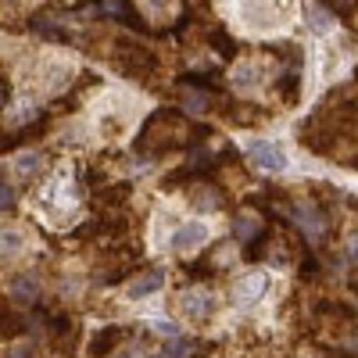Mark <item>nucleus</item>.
Here are the masks:
<instances>
[{
	"instance_id": "nucleus-1",
	"label": "nucleus",
	"mask_w": 358,
	"mask_h": 358,
	"mask_svg": "<svg viewBox=\"0 0 358 358\" xmlns=\"http://www.w3.org/2000/svg\"><path fill=\"white\" fill-rule=\"evenodd\" d=\"M190 133H194L190 122L179 111H158V115H151V122L143 126L136 147L143 155H169L172 147L190 143Z\"/></svg>"
},
{
	"instance_id": "nucleus-20",
	"label": "nucleus",
	"mask_w": 358,
	"mask_h": 358,
	"mask_svg": "<svg viewBox=\"0 0 358 358\" xmlns=\"http://www.w3.org/2000/svg\"><path fill=\"white\" fill-rule=\"evenodd\" d=\"M155 358H172V355H165V351H162V355H155Z\"/></svg>"
},
{
	"instance_id": "nucleus-5",
	"label": "nucleus",
	"mask_w": 358,
	"mask_h": 358,
	"mask_svg": "<svg viewBox=\"0 0 358 358\" xmlns=\"http://www.w3.org/2000/svg\"><path fill=\"white\" fill-rule=\"evenodd\" d=\"M265 287H268L265 273H251V276H244V280H236V287H233V301H236V305H255L258 297L265 294Z\"/></svg>"
},
{
	"instance_id": "nucleus-17",
	"label": "nucleus",
	"mask_w": 358,
	"mask_h": 358,
	"mask_svg": "<svg viewBox=\"0 0 358 358\" xmlns=\"http://www.w3.org/2000/svg\"><path fill=\"white\" fill-rule=\"evenodd\" d=\"M11 187H4V183H0V212H4V208H11Z\"/></svg>"
},
{
	"instance_id": "nucleus-2",
	"label": "nucleus",
	"mask_w": 358,
	"mask_h": 358,
	"mask_svg": "<svg viewBox=\"0 0 358 358\" xmlns=\"http://www.w3.org/2000/svg\"><path fill=\"white\" fill-rule=\"evenodd\" d=\"M248 158H251V165H258L265 172H283L287 169V155L280 151L276 143H265V140H251L248 143Z\"/></svg>"
},
{
	"instance_id": "nucleus-14",
	"label": "nucleus",
	"mask_w": 358,
	"mask_h": 358,
	"mask_svg": "<svg viewBox=\"0 0 358 358\" xmlns=\"http://www.w3.org/2000/svg\"><path fill=\"white\" fill-rule=\"evenodd\" d=\"M118 341V330H104V334H97V341H94V355H104V351H111V344Z\"/></svg>"
},
{
	"instance_id": "nucleus-11",
	"label": "nucleus",
	"mask_w": 358,
	"mask_h": 358,
	"mask_svg": "<svg viewBox=\"0 0 358 358\" xmlns=\"http://www.w3.org/2000/svg\"><path fill=\"white\" fill-rule=\"evenodd\" d=\"M22 244H25L22 229H15V226H0V258L18 255V251H22Z\"/></svg>"
},
{
	"instance_id": "nucleus-4",
	"label": "nucleus",
	"mask_w": 358,
	"mask_h": 358,
	"mask_svg": "<svg viewBox=\"0 0 358 358\" xmlns=\"http://www.w3.org/2000/svg\"><path fill=\"white\" fill-rule=\"evenodd\" d=\"M179 312H183L187 319H204L208 312H212V294H208L204 287H190L179 294Z\"/></svg>"
},
{
	"instance_id": "nucleus-10",
	"label": "nucleus",
	"mask_w": 358,
	"mask_h": 358,
	"mask_svg": "<svg viewBox=\"0 0 358 358\" xmlns=\"http://www.w3.org/2000/svg\"><path fill=\"white\" fill-rule=\"evenodd\" d=\"M162 273L158 268H151V273H143V276H136L133 283H129V297H147V294H155L158 287H162Z\"/></svg>"
},
{
	"instance_id": "nucleus-19",
	"label": "nucleus",
	"mask_w": 358,
	"mask_h": 358,
	"mask_svg": "<svg viewBox=\"0 0 358 358\" xmlns=\"http://www.w3.org/2000/svg\"><path fill=\"white\" fill-rule=\"evenodd\" d=\"M115 358H140L136 351H122V355H115Z\"/></svg>"
},
{
	"instance_id": "nucleus-6",
	"label": "nucleus",
	"mask_w": 358,
	"mask_h": 358,
	"mask_svg": "<svg viewBox=\"0 0 358 358\" xmlns=\"http://www.w3.org/2000/svg\"><path fill=\"white\" fill-rule=\"evenodd\" d=\"M204 241H208V229H204L201 222H187V226H179V229H176L172 248H176L179 255H190V251H197Z\"/></svg>"
},
{
	"instance_id": "nucleus-18",
	"label": "nucleus",
	"mask_w": 358,
	"mask_h": 358,
	"mask_svg": "<svg viewBox=\"0 0 358 358\" xmlns=\"http://www.w3.org/2000/svg\"><path fill=\"white\" fill-rule=\"evenodd\" d=\"M11 358H29V348H22V351H11Z\"/></svg>"
},
{
	"instance_id": "nucleus-15",
	"label": "nucleus",
	"mask_w": 358,
	"mask_h": 358,
	"mask_svg": "<svg viewBox=\"0 0 358 358\" xmlns=\"http://www.w3.org/2000/svg\"><path fill=\"white\" fill-rule=\"evenodd\" d=\"M326 8H334V15H351V8H355V0H322Z\"/></svg>"
},
{
	"instance_id": "nucleus-12",
	"label": "nucleus",
	"mask_w": 358,
	"mask_h": 358,
	"mask_svg": "<svg viewBox=\"0 0 358 358\" xmlns=\"http://www.w3.org/2000/svg\"><path fill=\"white\" fill-rule=\"evenodd\" d=\"M11 290H15L18 301H36V297H40V283H36V276H18Z\"/></svg>"
},
{
	"instance_id": "nucleus-3",
	"label": "nucleus",
	"mask_w": 358,
	"mask_h": 358,
	"mask_svg": "<svg viewBox=\"0 0 358 358\" xmlns=\"http://www.w3.org/2000/svg\"><path fill=\"white\" fill-rule=\"evenodd\" d=\"M265 229H268L265 219H262L258 212H251V208H248V212H236V219H233V236H236L241 244H248V248H255V244L262 241Z\"/></svg>"
},
{
	"instance_id": "nucleus-16",
	"label": "nucleus",
	"mask_w": 358,
	"mask_h": 358,
	"mask_svg": "<svg viewBox=\"0 0 358 358\" xmlns=\"http://www.w3.org/2000/svg\"><path fill=\"white\" fill-rule=\"evenodd\" d=\"M101 4H104L108 15H126V4H122V0H101Z\"/></svg>"
},
{
	"instance_id": "nucleus-7",
	"label": "nucleus",
	"mask_w": 358,
	"mask_h": 358,
	"mask_svg": "<svg viewBox=\"0 0 358 358\" xmlns=\"http://www.w3.org/2000/svg\"><path fill=\"white\" fill-rule=\"evenodd\" d=\"M179 101H183L187 111L197 115V111H208L215 104V94H212V90H201L197 83H183V86H179Z\"/></svg>"
},
{
	"instance_id": "nucleus-13",
	"label": "nucleus",
	"mask_w": 358,
	"mask_h": 358,
	"mask_svg": "<svg viewBox=\"0 0 358 358\" xmlns=\"http://www.w3.org/2000/svg\"><path fill=\"white\" fill-rule=\"evenodd\" d=\"M40 165H43V155H36V151H25V155L15 158V172H18L22 179H25V176H33Z\"/></svg>"
},
{
	"instance_id": "nucleus-8",
	"label": "nucleus",
	"mask_w": 358,
	"mask_h": 358,
	"mask_svg": "<svg viewBox=\"0 0 358 358\" xmlns=\"http://www.w3.org/2000/svg\"><path fill=\"white\" fill-rule=\"evenodd\" d=\"M294 219H301L297 226L305 229V236H308V241H319V236L326 233V219L315 212L312 204H305V208H294Z\"/></svg>"
},
{
	"instance_id": "nucleus-9",
	"label": "nucleus",
	"mask_w": 358,
	"mask_h": 358,
	"mask_svg": "<svg viewBox=\"0 0 358 358\" xmlns=\"http://www.w3.org/2000/svg\"><path fill=\"white\" fill-rule=\"evenodd\" d=\"M190 204H194V208H201V212H215V208H222V194H219L215 187L201 183V187H194V190H190Z\"/></svg>"
}]
</instances>
